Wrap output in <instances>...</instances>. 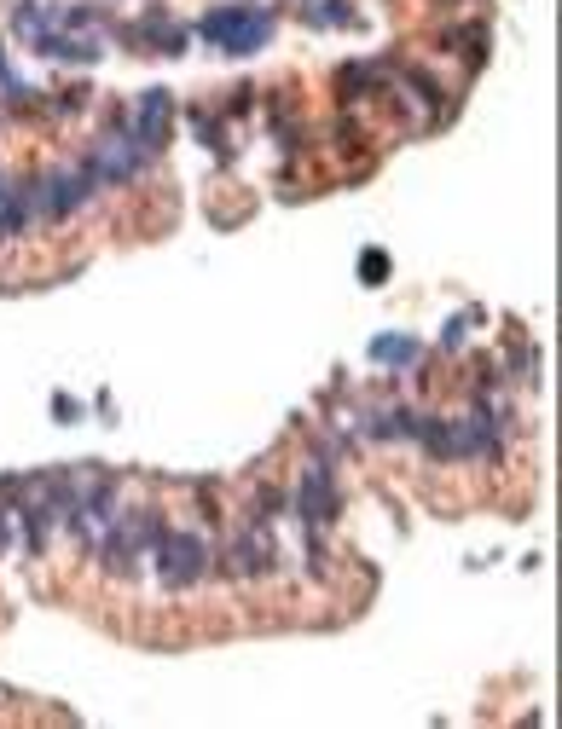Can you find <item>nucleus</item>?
Returning <instances> with one entry per match:
<instances>
[{"label":"nucleus","mask_w":562,"mask_h":729,"mask_svg":"<svg viewBox=\"0 0 562 729\" xmlns=\"http://www.w3.org/2000/svg\"><path fill=\"white\" fill-rule=\"evenodd\" d=\"M221 567H226V579H261V573H279V539H273L267 527H244V533L226 539Z\"/></svg>","instance_id":"f257e3e1"},{"label":"nucleus","mask_w":562,"mask_h":729,"mask_svg":"<svg viewBox=\"0 0 562 729\" xmlns=\"http://www.w3.org/2000/svg\"><path fill=\"white\" fill-rule=\"evenodd\" d=\"M203 35L221 41L226 53H255V47L273 35V18H267V12H244V6H226V12H209Z\"/></svg>","instance_id":"f03ea898"},{"label":"nucleus","mask_w":562,"mask_h":729,"mask_svg":"<svg viewBox=\"0 0 562 729\" xmlns=\"http://www.w3.org/2000/svg\"><path fill=\"white\" fill-rule=\"evenodd\" d=\"M157 562H163V585L186 591V585L203 579V567H209V544L197 539V533H169V539L157 544Z\"/></svg>","instance_id":"7ed1b4c3"},{"label":"nucleus","mask_w":562,"mask_h":729,"mask_svg":"<svg viewBox=\"0 0 562 729\" xmlns=\"http://www.w3.org/2000/svg\"><path fill=\"white\" fill-rule=\"evenodd\" d=\"M140 162H145V145L122 128V134H105L99 145H93L87 168H93L99 180H116V186H122V180H134V174H140Z\"/></svg>","instance_id":"20e7f679"},{"label":"nucleus","mask_w":562,"mask_h":729,"mask_svg":"<svg viewBox=\"0 0 562 729\" xmlns=\"http://www.w3.org/2000/svg\"><path fill=\"white\" fill-rule=\"evenodd\" d=\"M296 515H302V521H331V515H337V492H331V469H325V463H308V469H302V492H296Z\"/></svg>","instance_id":"39448f33"},{"label":"nucleus","mask_w":562,"mask_h":729,"mask_svg":"<svg viewBox=\"0 0 562 729\" xmlns=\"http://www.w3.org/2000/svg\"><path fill=\"white\" fill-rule=\"evenodd\" d=\"M169 110H174V99L163 93V87H151L140 99V110H134V122H128V134L140 139L145 151H157L163 139H169Z\"/></svg>","instance_id":"423d86ee"},{"label":"nucleus","mask_w":562,"mask_h":729,"mask_svg":"<svg viewBox=\"0 0 562 729\" xmlns=\"http://www.w3.org/2000/svg\"><path fill=\"white\" fill-rule=\"evenodd\" d=\"M366 353L377 365H412V359H418V342H412V336H383V342H371Z\"/></svg>","instance_id":"0eeeda50"},{"label":"nucleus","mask_w":562,"mask_h":729,"mask_svg":"<svg viewBox=\"0 0 562 729\" xmlns=\"http://www.w3.org/2000/svg\"><path fill=\"white\" fill-rule=\"evenodd\" d=\"M47 53H53V58H87V64H93L99 47H93V41H47Z\"/></svg>","instance_id":"6e6552de"},{"label":"nucleus","mask_w":562,"mask_h":729,"mask_svg":"<svg viewBox=\"0 0 562 729\" xmlns=\"http://www.w3.org/2000/svg\"><path fill=\"white\" fill-rule=\"evenodd\" d=\"M360 278H371V284H383V278H389V255H383V249H371V255H360Z\"/></svg>","instance_id":"1a4fd4ad"},{"label":"nucleus","mask_w":562,"mask_h":729,"mask_svg":"<svg viewBox=\"0 0 562 729\" xmlns=\"http://www.w3.org/2000/svg\"><path fill=\"white\" fill-rule=\"evenodd\" d=\"M6 544H12V510L0 504V550H6Z\"/></svg>","instance_id":"9d476101"}]
</instances>
